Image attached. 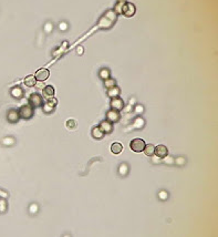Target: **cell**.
I'll return each instance as SVG.
<instances>
[{
  "label": "cell",
  "instance_id": "1",
  "mask_svg": "<svg viewBox=\"0 0 218 237\" xmlns=\"http://www.w3.org/2000/svg\"><path fill=\"white\" fill-rule=\"evenodd\" d=\"M115 20H116V13H115V11L110 10V11L106 12L105 15L100 19L99 27L102 28V29H109L115 22Z\"/></svg>",
  "mask_w": 218,
  "mask_h": 237
},
{
  "label": "cell",
  "instance_id": "2",
  "mask_svg": "<svg viewBox=\"0 0 218 237\" xmlns=\"http://www.w3.org/2000/svg\"><path fill=\"white\" fill-rule=\"evenodd\" d=\"M145 148V142L142 140V139H134L132 142H131V148L136 152V153H140L143 152V150Z\"/></svg>",
  "mask_w": 218,
  "mask_h": 237
},
{
  "label": "cell",
  "instance_id": "3",
  "mask_svg": "<svg viewBox=\"0 0 218 237\" xmlns=\"http://www.w3.org/2000/svg\"><path fill=\"white\" fill-rule=\"evenodd\" d=\"M19 114L20 116L24 119H30L32 115H33V110L30 105H24L21 107L20 111H19Z\"/></svg>",
  "mask_w": 218,
  "mask_h": 237
},
{
  "label": "cell",
  "instance_id": "4",
  "mask_svg": "<svg viewBox=\"0 0 218 237\" xmlns=\"http://www.w3.org/2000/svg\"><path fill=\"white\" fill-rule=\"evenodd\" d=\"M29 102H30V104H31V105H32L33 107H41V104H42V98H41V95L39 94V93H33V94L30 96Z\"/></svg>",
  "mask_w": 218,
  "mask_h": 237
},
{
  "label": "cell",
  "instance_id": "5",
  "mask_svg": "<svg viewBox=\"0 0 218 237\" xmlns=\"http://www.w3.org/2000/svg\"><path fill=\"white\" fill-rule=\"evenodd\" d=\"M49 76H50L49 70H47V69H40V70L37 71L35 77L37 81H44V80H47L48 78H49Z\"/></svg>",
  "mask_w": 218,
  "mask_h": 237
},
{
  "label": "cell",
  "instance_id": "6",
  "mask_svg": "<svg viewBox=\"0 0 218 237\" xmlns=\"http://www.w3.org/2000/svg\"><path fill=\"white\" fill-rule=\"evenodd\" d=\"M106 119H107V121L109 122H111V123H113V122H116V121H118L120 120V113L116 111V110H110L109 112L106 113Z\"/></svg>",
  "mask_w": 218,
  "mask_h": 237
},
{
  "label": "cell",
  "instance_id": "7",
  "mask_svg": "<svg viewBox=\"0 0 218 237\" xmlns=\"http://www.w3.org/2000/svg\"><path fill=\"white\" fill-rule=\"evenodd\" d=\"M100 130L105 134V133H111L112 132V130H113V125H112V123L111 122H109L107 120L106 121H103V122H101V124H100Z\"/></svg>",
  "mask_w": 218,
  "mask_h": 237
},
{
  "label": "cell",
  "instance_id": "8",
  "mask_svg": "<svg viewBox=\"0 0 218 237\" xmlns=\"http://www.w3.org/2000/svg\"><path fill=\"white\" fill-rule=\"evenodd\" d=\"M111 107H112L113 110H116V111L122 110L124 107V103H123V101H122V99H120V98H114V99H112V101H111Z\"/></svg>",
  "mask_w": 218,
  "mask_h": 237
},
{
  "label": "cell",
  "instance_id": "9",
  "mask_svg": "<svg viewBox=\"0 0 218 237\" xmlns=\"http://www.w3.org/2000/svg\"><path fill=\"white\" fill-rule=\"evenodd\" d=\"M122 12H123L125 16L130 17V16H132V15H134V12H135V7L133 6V5H131V3H126L125 6L122 7Z\"/></svg>",
  "mask_w": 218,
  "mask_h": 237
},
{
  "label": "cell",
  "instance_id": "10",
  "mask_svg": "<svg viewBox=\"0 0 218 237\" xmlns=\"http://www.w3.org/2000/svg\"><path fill=\"white\" fill-rule=\"evenodd\" d=\"M154 153L157 155L158 157H165L167 153H168V151H167V148H166L165 145H158L157 148H155Z\"/></svg>",
  "mask_w": 218,
  "mask_h": 237
},
{
  "label": "cell",
  "instance_id": "11",
  "mask_svg": "<svg viewBox=\"0 0 218 237\" xmlns=\"http://www.w3.org/2000/svg\"><path fill=\"white\" fill-rule=\"evenodd\" d=\"M57 104V100L55 99H51V100H48V102L43 105V110L44 112H51L53 110V107H55Z\"/></svg>",
  "mask_w": 218,
  "mask_h": 237
},
{
  "label": "cell",
  "instance_id": "12",
  "mask_svg": "<svg viewBox=\"0 0 218 237\" xmlns=\"http://www.w3.org/2000/svg\"><path fill=\"white\" fill-rule=\"evenodd\" d=\"M118 94H120V89H118V87H113V88L107 90V95L110 98H112V99L118 98Z\"/></svg>",
  "mask_w": 218,
  "mask_h": 237
},
{
  "label": "cell",
  "instance_id": "13",
  "mask_svg": "<svg viewBox=\"0 0 218 237\" xmlns=\"http://www.w3.org/2000/svg\"><path fill=\"white\" fill-rule=\"evenodd\" d=\"M111 151L114 154H120L123 151V145L121 143H113L111 146Z\"/></svg>",
  "mask_w": 218,
  "mask_h": 237
},
{
  "label": "cell",
  "instance_id": "14",
  "mask_svg": "<svg viewBox=\"0 0 218 237\" xmlns=\"http://www.w3.org/2000/svg\"><path fill=\"white\" fill-rule=\"evenodd\" d=\"M35 82H37V80H35V77H33V76H28V77L24 79V84L28 85V87H33V85H35Z\"/></svg>",
  "mask_w": 218,
  "mask_h": 237
},
{
  "label": "cell",
  "instance_id": "15",
  "mask_svg": "<svg viewBox=\"0 0 218 237\" xmlns=\"http://www.w3.org/2000/svg\"><path fill=\"white\" fill-rule=\"evenodd\" d=\"M144 153L147 155V156H151V155L154 154V151H155V148H154V145H152V144H148V145H145V148H144Z\"/></svg>",
  "mask_w": 218,
  "mask_h": 237
},
{
  "label": "cell",
  "instance_id": "16",
  "mask_svg": "<svg viewBox=\"0 0 218 237\" xmlns=\"http://www.w3.org/2000/svg\"><path fill=\"white\" fill-rule=\"evenodd\" d=\"M8 119H9L10 122H16V121H18V119H19L18 112L15 111V110H11V111L9 112V114H8Z\"/></svg>",
  "mask_w": 218,
  "mask_h": 237
},
{
  "label": "cell",
  "instance_id": "17",
  "mask_svg": "<svg viewBox=\"0 0 218 237\" xmlns=\"http://www.w3.org/2000/svg\"><path fill=\"white\" fill-rule=\"evenodd\" d=\"M92 135H93L95 139H102L103 135H104V133L100 130V128H94V129L92 130Z\"/></svg>",
  "mask_w": 218,
  "mask_h": 237
},
{
  "label": "cell",
  "instance_id": "18",
  "mask_svg": "<svg viewBox=\"0 0 218 237\" xmlns=\"http://www.w3.org/2000/svg\"><path fill=\"white\" fill-rule=\"evenodd\" d=\"M43 94L46 95V96H53V94H54V89H53V87H51V85H47V87L44 88V90H43Z\"/></svg>",
  "mask_w": 218,
  "mask_h": 237
},
{
  "label": "cell",
  "instance_id": "19",
  "mask_svg": "<svg viewBox=\"0 0 218 237\" xmlns=\"http://www.w3.org/2000/svg\"><path fill=\"white\" fill-rule=\"evenodd\" d=\"M104 85H105L107 89H111V88H113V87H115V80H113V79H106V80H104Z\"/></svg>",
  "mask_w": 218,
  "mask_h": 237
},
{
  "label": "cell",
  "instance_id": "20",
  "mask_svg": "<svg viewBox=\"0 0 218 237\" xmlns=\"http://www.w3.org/2000/svg\"><path fill=\"white\" fill-rule=\"evenodd\" d=\"M100 77L103 79V80H106L110 78V71L107 69H102L100 71Z\"/></svg>",
  "mask_w": 218,
  "mask_h": 237
},
{
  "label": "cell",
  "instance_id": "21",
  "mask_svg": "<svg viewBox=\"0 0 218 237\" xmlns=\"http://www.w3.org/2000/svg\"><path fill=\"white\" fill-rule=\"evenodd\" d=\"M12 95L13 96H16V98H20L21 95H22V91H21V89L20 88H15V89L12 90Z\"/></svg>",
  "mask_w": 218,
  "mask_h": 237
},
{
  "label": "cell",
  "instance_id": "22",
  "mask_svg": "<svg viewBox=\"0 0 218 237\" xmlns=\"http://www.w3.org/2000/svg\"><path fill=\"white\" fill-rule=\"evenodd\" d=\"M126 172H127V167H126L125 164H122V165L120 166V173H121V175H125Z\"/></svg>",
  "mask_w": 218,
  "mask_h": 237
},
{
  "label": "cell",
  "instance_id": "23",
  "mask_svg": "<svg viewBox=\"0 0 218 237\" xmlns=\"http://www.w3.org/2000/svg\"><path fill=\"white\" fill-rule=\"evenodd\" d=\"M159 197H161L162 200H165V198H167V193H166V192H164V191H163V192H161V193H159Z\"/></svg>",
  "mask_w": 218,
  "mask_h": 237
},
{
  "label": "cell",
  "instance_id": "24",
  "mask_svg": "<svg viewBox=\"0 0 218 237\" xmlns=\"http://www.w3.org/2000/svg\"><path fill=\"white\" fill-rule=\"evenodd\" d=\"M37 205H35V204H33V205H31V206H30V213H35V212H37Z\"/></svg>",
  "mask_w": 218,
  "mask_h": 237
},
{
  "label": "cell",
  "instance_id": "25",
  "mask_svg": "<svg viewBox=\"0 0 218 237\" xmlns=\"http://www.w3.org/2000/svg\"><path fill=\"white\" fill-rule=\"evenodd\" d=\"M5 209H6V208H5V202L0 201V211H1V212H5Z\"/></svg>",
  "mask_w": 218,
  "mask_h": 237
},
{
  "label": "cell",
  "instance_id": "26",
  "mask_svg": "<svg viewBox=\"0 0 218 237\" xmlns=\"http://www.w3.org/2000/svg\"><path fill=\"white\" fill-rule=\"evenodd\" d=\"M0 195L3 196V197H6V196H7V193H2V191H0Z\"/></svg>",
  "mask_w": 218,
  "mask_h": 237
},
{
  "label": "cell",
  "instance_id": "27",
  "mask_svg": "<svg viewBox=\"0 0 218 237\" xmlns=\"http://www.w3.org/2000/svg\"><path fill=\"white\" fill-rule=\"evenodd\" d=\"M64 237H70V236H69V235H65V236H64Z\"/></svg>",
  "mask_w": 218,
  "mask_h": 237
}]
</instances>
